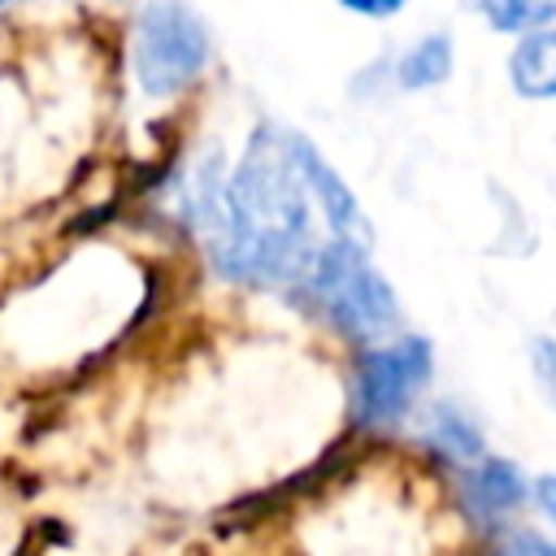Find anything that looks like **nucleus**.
Returning a JSON list of instances; mask_svg holds the SVG:
<instances>
[{
    "label": "nucleus",
    "instance_id": "obj_13",
    "mask_svg": "<svg viewBox=\"0 0 556 556\" xmlns=\"http://www.w3.org/2000/svg\"><path fill=\"white\" fill-rule=\"evenodd\" d=\"M343 9L365 13V17H391V13H400V4H395V0H391V4H361V0H343Z\"/></svg>",
    "mask_w": 556,
    "mask_h": 556
},
{
    "label": "nucleus",
    "instance_id": "obj_7",
    "mask_svg": "<svg viewBox=\"0 0 556 556\" xmlns=\"http://www.w3.org/2000/svg\"><path fill=\"white\" fill-rule=\"evenodd\" d=\"M465 491H469V500H473L478 513H508V508H517L526 500V482H521L517 465L513 460H500V456H482L473 465Z\"/></svg>",
    "mask_w": 556,
    "mask_h": 556
},
{
    "label": "nucleus",
    "instance_id": "obj_3",
    "mask_svg": "<svg viewBox=\"0 0 556 556\" xmlns=\"http://www.w3.org/2000/svg\"><path fill=\"white\" fill-rule=\"evenodd\" d=\"M208 61V26L187 4H148L135 26V78L148 96L182 91Z\"/></svg>",
    "mask_w": 556,
    "mask_h": 556
},
{
    "label": "nucleus",
    "instance_id": "obj_1",
    "mask_svg": "<svg viewBox=\"0 0 556 556\" xmlns=\"http://www.w3.org/2000/svg\"><path fill=\"white\" fill-rule=\"evenodd\" d=\"M222 274L256 282H308L317 252L313 195L291 156V130L261 126L226 182V217L208 239Z\"/></svg>",
    "mask_w": 556,
    "mask_h": 556
},
{
    "label": "nucleus",
    "instance_id": "obj_2",
    "mask_svg": "<svg viewBox=\"0 0 556 556\" xmlns=\"http://www.w3.org/2000/svg\"><path fill=\"white\" fill-rule=\"evenodd\" d=\"M308 287L326 304V313L356 339H382L400 326V300H395L391 282L369 265V256H361L334 239L317 252Z\"/></svg>",
    "mask_w": 556,
    "mask_h": 556
},
{
    "label": "nucleus",
    "instance_id": "obj_4",
    "mask_svg": "<svg viewBox=\"0 0 556 556\" xmlns=\"http://www.w3.org/2000/svg\"><path fill=\"white\" fill-rule=\"evenodd\" d=\"M430 365H434V352H430V339H421V334H408V339H395V343L365 352L356 382H352L356 417L369 426L404 417L413 395L430 378Z\"/></svg>",
    "mask_w": 556,
    "mask_h": 556
},
{
    "label": "nucleus",
    "instance_id": "obj_11",
    "mask_svg": "<svg viewBox=\"0 0 556 556\" xmlns=\"http://www.w3.org/2000/svg\"><path fill=\"white\" fill-rule=\"evenodd\" d=\"M530 365H534V374H539L547 400L556 404V339H534V343H530Z\"/></svg>",
    "mask_w": 556,
    "mask_h": 556
},
{
    "label": "nucleus",
    "instance_id": "obj_10",
    "mask_svg": "<svg viewBox=\"0 0 556 556\" xmlns=\"http://www.w3.org/2000/svg\"><path fill=\"white\" fill-rule=\"evenodd\" d=\"M478 13L508 35H534V30H547V22H556L552 0H486Z\"/></svg>",
    "mask_w": 556,
    "mask_h": 556
},
{
    "label": "nucleus",
    "instance_id": "obj_14",
    "mask_svg": "<svg viewBox=\"0 0 556 556\" xmlns=\"http://www.w3.org/2000/svg\"><path fill=\"white\" fill-rule=\"evenodd\" d=\"M517 552H521V556H556V547L543 543V539H534V534H521V539H517Z\"/></svg>",
    "mask_w": 556,
    "mask_h": 556
},
{
    "label": "nucleus",
    "instance_id": "obj_5",
    "mask_svg": "<svg viewBox=\"0 0 556 556\" xmlns=\"http://www.w3.org/2000/svg\"><path fill=\"white\" fill-rule=\"evenodd\" d=\"M291 156H295V169H300L308 195L317 200V208H321V217H326V226H330V235H334V243H343V248L369 256V248H374V226H369V217L361 213V204H356V195L348 191V182H343V178L326 165V156H321L308 139H300V135H291Z\"/></svg>",
    "mask_w": 556,
    "mask_h": 556
},
{
    "label": "nucleus",
    "instance_id": "obj_6",
    "mask_svg": "<svg viewBox=\"0 0 556 556\" xmlns=\"http://www.w3.org/2000/svg\"><path fill=\"white\" fill-rule=\"evenodd\" d=\"M508 83L526 100L556 96V26L517 39V48L508 52Z\"/></svg>",
    "mask_w": 556,
    "mask_h": 556
},
{
    "label": "nucleus",
    "instance_id": "obj_12",
    "mask_svg": "<svg viewBox=\"0 0 556 556\" xmlns=\"http://www.w3.org/2000/svg\"><path fill=\"white\" fill-rule=\"evenodd\" d=\"M534 500H539V508L556 521V478H539V486H534Z\"/></svg>",
    "mask_w": 556,
    "mask_h": 556
},
{
    "label": "nucleus",
    "instance_id": "obj_9",
    "mask_svg": "<svg viewBox=\"0 0 556 556\" xmlns=\"http://www.w3.org/2000/svg\"><path fill=\"white\" fill-rule=\"evenodd\" d=\"M447 74H452V39H447V35H426V39L413 43V48L400 56V65H395V78H400V87H408V91L439 87Z\"/></svg>",
    "mask_w": 556,
    "mask_h": 556
},
{
    "label": "nucleus",
    "instance_id": "obj_8",
    "mask_svg": "<svg viewBox=\"0 0 556 556\" xmlns=\"http://www.w3.org/2000/svg\"><path fill=\"white\" fill-rule=\"evenodd\" d=\"M426 439L439 447V452H447V456H456V460H482L486 452H482V434H478V426L460 413V408H452V404H434L430 413H426Z\"/></svg>",
    "mask_w": 556,
    "mask_h": 556
}]
</instances>
